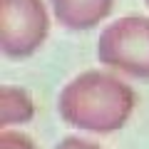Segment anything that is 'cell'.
Instances as JSON below:
<instances>
[{"label":"cell","mask_w":149,"mask_h":149,"mask_svg":"<svg viewBox=\"0 0 149 149\" xmlns=\"http://www.w3.org/2000/svg\"><path fill=\"white\" fill-rule=\"evenodd\" d=\"M137 104L134 90L117 74L85 70L57 95V114L65 124L82 132L109 134L129 122Z\"/></svg>","instance_id":"6da1fadb"},{"label":"cell","mask_w":149,"mask_h":149,"mask_svg":"<svg viewBox=\"0 0 149 149\" xmlns=\"http://www.w3.org/2000/svg\"><path fill=\"white\" fill-rule=\"evenodd\" d=\"M95 55L109 70L149 80V17L124 15L109 22L97 37Z\"/></svg>","instance_id":"7a4b0ae2"},{"label":"cell","mask_w":149,"mask_h":149,"mask_svg":"<svg viewBox=\"0 0 149 149\" xmlns=\"http://www.w3.org/2000/svg\"><path fill=\"white\" fill-rule=\"evenodd\" d=\"M50 35L42 0H0V50L10 60L32 57Z\"/></svg>","instance_id":"3957f363"},{"label":"cell","mask_w":149,"mask_h":149,"mask_svg":"<svg viewBox=\"0 0 149 149\" xmlns=\"http://www.w3.org/2000/svg\"><path fill=\"white\" fill-rule=\"evenodd\" d=\"M52 15L65 30H92L109 17L114 0H50Z\"/></svg>","instance_id":"277c9868"},{"label":"cell","mask_w":149,"mask_h":149,"mask_svg":"<svg viewBox=\"0 0 149 149\" xmlns=\"http://www.w3.org/2000/svg\"><path fill=\"white\" fill-rule=\"evenodd\" d=\"M35 117V102L25 90L13 85H3L0 90V127H15L25 124Z\"/></svg>","instance_id":"5b68a950"},{"label":"cell","mask_w":149,"mask_h":149,"mask_svg":"<svg viewBox=\"0 0 149 149\" xmlns=\"http://www.w3.org/2000/svg\"><path fill=\"white\" fill-rule=\"evenodd\" d=\"M0 149H37L35 142H32L27 134L22 132H15V129H3L0 134Z\"/></svg>","instance_id":"8992f818"},{"label":"cell","mask_w":149,"mask_h":149,"mask_svg":"<svg viewBox=\"0 0 149 149\" xmlns=\"http://www.w3.org/2000/svg\"><path fill=\"white\" fill-rule=\"evenodd\" d=\"M55 149H102L100 144L90 142V139H80V137H65L55 144Z\"/></svg>","instance_id":"52a82bcc"},{"label":"cell","mask_w":149,"mask_h":149,"mask_svg":"<svg viewBox=\"0 0 149 149\" xmlns=\"http://www.w3.org/2000/svg\"><path fill=\"white\" fill-rule=\"evenodd\" d=\"M144 5H147V8H149V0H144Z\"/></svg>","instance_id":"ba28073f"}]
</instances>
